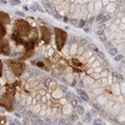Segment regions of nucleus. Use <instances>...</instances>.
I'll use <instances>...</instances> for the list:
<instances>
[{
    "mask_svg": "<svg viewBox=\"0 0 125 125\" xmlns=\"http://www.w3.org/2000/svg\"><path fill=\"white\" fill-rule=\"evenodd\" d=\"M77 94L79 95L81 98H83V100H85V101H88L89 100V96L87 95V93H85L83 90H81V89H77Z\"/></svg>",
    "mask_w": 125,
    "mask_h": 125,
    "instance_id": "f257e3e1",
    "label": "nucleus"
},
{
    "mask_svg": "<svg viewBox=\"0 0 125 125\" xmlns=\"http://www.w3.org/2000/svg\"><path fill=\"white\" fill-rule=\"evenodd\" d=\"M108 52L109 54H111L112 56H115L117 53H118V50H117V48H114V47H111V48H108Z\"/></svg>",
    "mask_w": 125,
    "mask_h": 125,
    "instance_id": "f03ea898",
    "label": "nucleus"
},
{
    "mask_svg": "<svg viewBox=\"0 0 125 125\" xmlns=\"http://www.w3.org/2000/svg\"><path fill=\"white\" fill-rule=\"evenodd\" d=\"M76 107H77V114L78 115H83L84 114V108H83V106L79 105V106H76Z\"/></svg>",
    "mask_w": 125,
    "mask_h": 125,
    "instance_id": "7ed1b4c3",
    "label": "nucleus"
},
{
    "mask_svg": "<svg viewBox=\"0 0 125 125\" xmlns=\"http://www.w3.org/2000/svg\"><path fill=\"white\" fill-rule=\"evenodd\" d=\"M10 4L11 5H21L20 0H10Z\"/></svg>",
    "mask_w": 125,
    "mask_h": 125,
    "instance_id": "20e7f679",
    "label": "nucleus"
},
{
    "mask_svg": "<svg viewBox=\"0 0 125 125\" xmlns=\"http://www.w3.org/2000/svg\"><path fill=\"white\" fill-rule=\"evenodd\" d=\"M123 58V55L122 54H116L115 55V61L116 62H119V61H121Z\"/></svg>",
    "mask_w": 125,
    "mask_h": 125,
    "instance_id": "39448f33",
    "label": "nucleus"
},
{
    "mask_svg": "<svg viewBox=\"0 0 125 125\" xmlns=\"http://www.w3.org/2000/svg\"><path fill=\"white\" fill-rule=\"evenodd\" d=\"M104 44H105V48H107V49H108V48H111V47H112L113 43H112V42H107V41H106V42L104 43Z\"/></svg>",
    "mask_w": 125,
    "mask_h": 125,
    "instance_id": "423d86ee",
    "label": "nucleus"
},
{
    "mask_svg": "<svg viewBox=\"0 0 125 125\" xmlns=\"http://www.w3.org/2000/svg\"><path fill=\"white\" fill-rule=\"evenodd\" d=\"M96 33L98 34V36H103V34H104V29H99V30H97Z\"/></svg>",
    "mask_w": 125,
    "mask_h": 125,
    "instance_id": "0eeeda50",
    "label": "nucleus"
},
{
    "mask_svg": "<svg viewBox=\"0 0 125 125\" xmlns=\"http://www.w3.org/2000/svg\"><path fill=\"white\" fill-rule=\"evenodd\" d=\"M75 51H76V45H72V48L70 50V52H71V54H74Z\"/></svg>",
    "mask_w": 125,
    "mask_h": 125,
    "instance_id": "6e6552de",
    "label": "nucleus"
},
{
    "mask_svg": "<svg viewBox=\"0 0 125 125\" xmlns=\"http://www.w3.org/2000/svg\"><path fill=\"white\" fill-rule=\"evenodd\" d=\"M102 17H103V15H102V14H99V15L96 17V21H97V22H100L101 19H102Z\"/></svg>",
    "mask_w": 125,
    "mask_h": 125,
    "instance_id": "1a4fd4ad",
    "label": "nucleus"
},
{
    "mask_svg": "<svg viewBox=\"0 0 125 125\" xmlns=\"http://www.w3.org/2000/svg\"><path fill=\"white\" fill-rule=\"evenodd\" d=\"M99 40L102 42V43H105V42L107 41V40H106V38H105L104 36H99Z\"/></svg>",
    "mask_w": 125,
    "mask_h": 125,
    "instance_id": "9d476101",
    "label": "nucleus"
},
{
    "mask_svg": "<svg viewBox=\"0 0 125 125\" xmlns=\"http://www.w3.org/2000/svg\"><path fill=\"white\" fill-rule=\"evenodd\" d=\"M71 104H72V106H73V107H76V106H77V100L73 99V100L71 101Z\"/></svg>",
    "mask_w": 125,
    "mask_h": 125,
    "instance_id": "9b49d317",
    "label": "nucleus"
},
{
    "mask_svg": "<svg viewBox=\"0 0 125 125\" xmlns=\"http://www.w3.org/2000/svg\"><path fill=\"white\" fill-rule=\"evenodd\" d=\"M85 119H87L88 121H91V114L90 113H85Z\"/></svg>",
    "mask_w": 125,
    "mask_h": 125,
    "instance_id": "f8f14e48",
    "label": "nucleus"
},
{
    "mask_svg": "<svg viewBox=\"0 0 125 125\" xmlns=\"http://www.w3.org/2000/svg\"><path fill=\"white\" fill-rule=\"evenodd\" d=\"M70 22H71V24H73V25H77V19H71L70 20Z\"/></svg>",
    "mask_w": 125,
    "mask_h": 125,
    "instance_id": "ddd939ff",
    "label": "nucleus"
},
{
    "mask_svg": "<svg viewBox=\"0 0 125 125\" xmlns=\"http://www.w3.org/2000/svg\"><path fill=\"white\" fill-rule=\"evenodd\" d=\"M94 124H102V120L101 119H96L94 121Z\"/></svg>",
    "mask_w": 125,
    "mask_h": 125,
    "instance_id": "4468645a",
    "label": "nucleus"
},
{
    "mask_svg": "<svg viewBox=\"0 0 125 125\" xmlns=\"http://www.w3.org/2000/svg\"><path fill=\"white\" fill-rule=\"evenodd\" d=\"M91 55H92V52H91V51H88V52H85L84 57H85V58H88V57H90Z\"/></svg>",
    "mask_w": 125,
    "mask_h": 125,
    "instance_id": "2eb2a0df",
    "label": "nucleus"
},
{
    "mask_svg": "<svg viewBox=\"0 0 125 125\" xmlns=\"http://www.w3.org/2000/svg\"><path fill=\"white\" fill-rule=\"evenodd\" d=\"M87 44H88V41H87V40H81V41H80V45H81V46L87 45Z\"/></svg>",
    "mask_w": 125,
    "mask_h": 125,
    "instance_id": "dca6fc26",
    "label": "nucleus"
},
{
    "mask_svg": "<svg viewBox=\"0 0 125 125\" xmlns=\"http://www.w3.org/2000/svg\"><path fill=\"white\" fill-rule=\"evenodd\" d=\"M50 81H51V79H50V78H47L46 81H45V85H46V87H48V85H49V83H50Z\"/></svg>",
    "mask_w": 125,
    "mask_h": 125,
    "instance_id": "f3484780",
    "label": "nucleus"
},
{
    "mask_svg": "<svg viewBox=\"0 0 125 125\" xmlns=\"http://www.w3.org/2000/svg\"><path fill=\"white\" fill-rule=\"evenodd\" d=\"M61 90L62 91H64V92H68V90H67V88H66L65 85H61Z\"/></svg>",
    "mask_w": 125,
    "mask_h": 125,
    "instance_id": "a211bd4d",
    "label": "nucleus"
},
{
    "mask_svg": "<svg viewBox=\"0 0 125 125\" xmlns=\"http://www.w3.org/2000/svg\"><path fill=\"white\" fill-rule=\"evenodd\" d=\"M30 103H31V98H30V97H28L27 100H26V105H29Z\"/></svg>",
    "mask_w": 125,
    "mask_h": 125,
    "instance_id": "6ab92c4d",
    "label": "nucleus"
},
{
    "mask_svg": "<svg viewBox=\"0 0 125 125\" xmlns=\"http://www.w3.org/2000/svg\"><path fill=\"white\" fill-rule=\"evenodd\" d=\"M78 87H80V88H83V87H84V84H83V81H79V83H78Z\"/></svg>",
    "mask_w": 125,
    "mask_h": 125,
    "instance_id": "aec40b11",
    "label": "nucleus"
},
{
    "mask_svg": "<svg viewBox=\"0 0 125 125\" xmlns=\"http://www.w3.org/2000/svg\"><path fill=\"white\" fill-rule=\"evenodd\" d=\"M16 14H17L18 16H21V17H24V14H23L22 11H16Z\"/></svg>",
    "mask_w": 125,
    "mask_h": 125,
    "instance_id": "412c9836",
    "label": "nucleus"
},
{
    "mask_svg": "<svg viewBox=\"0 0 125 125\" xmlns=\"http://www.w3.org/2000/svg\"><path fill=\"white\" fill-rule=\"evenodd\" d=\"M98 55H99V57H101V58H105V57H104V54H103L102 52H99V51H98Z\"/></svg>",
    "mask_w": 125,
    "mask_h": 125,
    "instance_id": "4be33fe9",
    "label": "nucleus"
},
{
    "mask_svg": "<svg viewBox=\"0 0 125 125\" xmlns=\"http://www.w3.org/2000/svg\"><path fill=\"white\" fill-rule=\"evenodd\" d=\"M113 104H114L113 102H108V103H107V105H106V108H109L111 106H113Z\"/></svg>",
    "mask_w": 125,
    "mask_h": 125,
    "instance_id": "5701e85b",
    "label": "nucleus"
},
{
    "mask_svg": "<svg viewBox=\"0 0 125 125\" xmlns=\"http://www.w3.org/2000/svg\"><path fill=\"white\" fill-rule=\"evenodd\" d=\"M101 83H102L103 85H105V84H106V83H107V81H106V79H105V78H104V79H102V81H101Z\"/></svg>",
    "mask_w": 125,
    "mask_h": 125,
    "instance_id": "b1692460",
    "label": "nucleus"
},
{
    "mask_svg": "<svg viewBox=\"0 0 125 125\" xmlns=\"http://www.w3.org/2000/svg\"><path fill=\"white\" fill-rule=\"evenodd\" d=\"M116 28H117V24H114V25H112V29L114 30V31H116V30H117Z\"/></svg>",
    "mask_w": 125,
    "mask_h": 125,
    "instance_id": "393cba45",
    "label": "nucleus"
},
{
    "mask_svg": "<svg viewBox=\"0 0 125 125\" xmlns=\"http://www.w3.org/2000/svg\"><path fill=\"white\" fill-rule=\"evenodd\" d=\"M39 109H40V105H38V106H36V108H34V113L39 112Z\"/></svg>",
    "mask_w": 125,
    "mask_h": 125,
    "instance_id": "a878e982",
    "label": "nucleus"
},
{
    "mask_svg": "<svg viewBox=\"0 0 125 125\" xmlns=\"http://www.w3.org/2000/svg\"><path fill=\"white\" fill-rule=\"evenodd\" d=\"M83 49L80 48L79 50H78V55H80V53H83Z\"/></svg>",
    "mask_w": 125,
    "mask_h": 125,
    "instance_id": "bb28decb",
    "label": "nucleus"
},
{
    "mask_svg": "<svg viewBox=\"0 0 125 125\" xmlns=\"http://www.w3.org/2000/svg\"><path fill=\"white\" fill-rule=\"evenodd\" d=\"M58 123H60V124H64V123H65V119H61Z\"/></svg>",
    "mask_w": 125,
    "mask_h": 125,
    "instance_id": "cd10ccee",
    "label": "nucleus"
},
{
    "mask_svg": "<svg viewBox=\"0 0 125 125\" xmlns=\"http://www.w3.org/2000/svg\"><path fill=\"white\" fill-rule=\"evenodd\" d=\"M0 2H1V3H3V4H6V3H7V1H6V0H0Z\"/></svg>",
    "mask_w": 125,
    "mask_h": 125,
    "instance_id": "c85d7f7f",
    "label": "nucleus"
},
{
    "mask_svg": "<svg viewBox=\"0 0 125 125\" xmlns=\"http://www.w3.org/2000/svg\"><path fill=\"white\" fill-rule=\"evenodd\" d=\"M102 2H103V4H104V5H107V2H108V0H103Z\"/></svg>",
    "mask_w": 125,
    "mask_h": 125,
    "instance_id": "c756f323",
    "label": "nucleus"
},
{
    "mask_svg": "<svg viewBox=\"0 0 125 125\" xmlns=\"http://www.w3.org/2000/svg\"><path fill=\"white\" fill-rule=\"evenodd\" d=\"M96 66H99V62H95V64L93 65V67H96Z\"/></svg>",
    "mask_w": 125,
    "mask_h": 125,
    "instance_id": "7c9ffc66",
    "label": "nucleus"
},
{
    "mask_svg": "<svg viewBox=\"0 0 125 125\" xmlns=\"http://www.w3.org/2000/svg\"><path fill=\"white\" fill-rule=\"evenodd\" d=\"M102 76H106L107 75V72H102V74H101Z\"/></svg>",
    "mask_w": 125,
    "mask_h": 125,
    "instance_id": "2f4dec72",
    "label": "nucleus"
},
{
    "mask_svg": "<svg viewBox=\"0 0 125 125\" xmlns=\"http://www.w3.org/2000/svg\"><path fill=\"white\" fill-rule=\"evenodd\" d=\"M83 30H84V32H89V31H90L89 28H83Z\"/></svg>",
    "mask_w": 125,
    "mask_h": 125,
    "instance_id": "473e14b6",
    "label": "nucleus"
},
{
    "mask_svg": "<svg viewBox=\"0 0 125 125\" xmlns=\"http://www.w3.org/2000/svg\"><path fill=\"white\" fill-rule=\"evenodd\" d=\"M119 23H120V20H119V19H117L116 22H115V24H119Z\"/></svg>",
    "mask_w": 125,
    "mask_h": 125,
    "instance_id": "72a5a7b5",
    "label": "nucleus"
},
{
    "mask_svg": "<svg viewBox=\"0 0 125 125\" xmlns=\"http://www.w3.org/2000/svg\"><path fill=\"white\" fill-rule=\"evenodd\" d=\"M94 61H95V58H94V57H92L91 60H90V62H94Z\"/></svg>",
    "mask_w": 125,
    "mask_h": 125,
    "instance_id": "f704fd0d",
    "label": "nucleus"
},
{
    "mask_svg": "<svg viewBox=\"0 0 125 125\" xmlns=\"http://www.w3.org/2000/svg\"><path fill=\"white\" fill-rule=\"evenodd\" d=\"M96 71H97V72H100V71H101V68H97Z\"/></svg>",
    "mask_w": 125,
    "mask_h": 125,
    "instance_id": "c9c22d12",
    "label": "nucleus"
},
{
    "mask_svg": "<svg viewBox=\"0 0 125 125\" xmlns=\"http://www.w3.org/2000/svg\"><path fill=\"white\" fill-rule=\"evenodd\" d=\"M94 21V18H91V20H90V23H92Z\"/></svg>",
    "mask_w": 125,
    "mask_h": 125,
    "instance_id": "e433bc0d",
    "label": "nucleus"
}]
</instances>
